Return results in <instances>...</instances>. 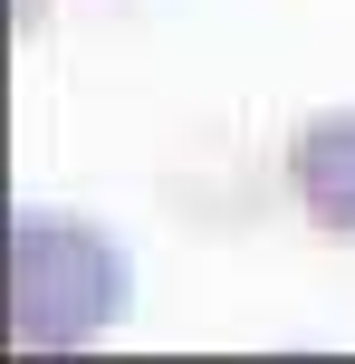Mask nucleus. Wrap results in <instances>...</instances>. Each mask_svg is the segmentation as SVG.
Wrapping results in <instances>:
<instances>
[{
	"instance_id": "f03ea898",
	"label": "nucleus",
	"mask_w": 355,
	"mask_h": 364,
	"mask_svg": "<svg viewBox=\"0 0 355 364\" xmlns=\"http://www.w3.org/2000/svg\"><path fill=\"white\" fill-rule=\"evenodd\" d=\"M288 192L317 240H355V106H317L288 134Z\"/></svg>"
},
{
	"instance_id": "f257e3e1",
	"label": "nucleus",
	"mask_w": 355,
	"mask_h": 364,
	"mask_svg": "<svg viewBox=\"0 0 355 364\" xmlns=\"http://www.w3.org/2000/svg\"><path fill=\"white\" fill-rule=\"evenodd\" d=\"M134 269L96 220L68 211H10V346L19 355H77L106 326H125Z\"/></svg>"
}]
</instances>
